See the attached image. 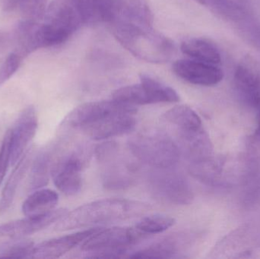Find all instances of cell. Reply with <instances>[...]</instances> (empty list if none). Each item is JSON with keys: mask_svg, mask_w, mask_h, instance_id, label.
<instances>
[{"mask_svg": "<svg viewBox=\"0 0 260 259\" xmlns=\"http://www.w3.org/2000/svg\"><path fill=\"white\" fill-rule=\"evenodd\" d=\"M151 206L145 202L126 199H104L81 205L59 219L56 231H68L86 227L129 220L146 214Z\"/></svg>", "mask_w": 260, "mask_h": 259, "instance_id": "1", "label": "cell"}, {"mask_svg": "<svg viewBox=\"0 0 260 259\" xmlns=\"http://www.w3.org/2000/svg\"><path fill=\"white\" fill-rule=\"evenodd\" d=\"M112 23L113 33L116 39L138 59L151 63L162 64L172 58L175 50L174 43L153 29L151 24L122 18Z\"/></svg>", "mask_w": 260, "mask_h": 259, "instance_id": "2", "label": "cell"}, {"mask_svg": "<svg viewBox=\"0 0 260 259\" xmlns=\"http://www.w3.org/2000/svg\"><path fill=\"white\" fill-rule=\"evenodd\" d=\"M132 155L154 169L173 168L180 161L178 144L165 132L156 129L142 131L129 140Z\"/></svg>", "mask_w": 260, "mask_h": 259, "instance_id": "3", "label": "cell"}, {"mask_svg": "<svg viewBox=\"0 0 260 259\" xmlns=\"http://www.w3.org/2000/svg\"><path fill=\"white\" fill-rule=\"evenodd\" d=\"M147 237L136 228H99L82 243L81 249L89 254L88 258H120Z\"/></svg>", "mask_w": 260, "mask_h": 259, "instance_id": "4", "label": "cell"}, {"mask_svg": "<svg viewBox=\"0 0 260 259\" xmlns=\"http://www.w3.org/2000/svg\"><path fill=\"white\" fill-rule=\"evenodd\" d=\"M148 187L156 199L171 205H189L193 199L187 179L172 168L155 169L148 176Z\"/></svg>", "mask_w": 260, "mask_h": 259, "instance_id": "5", "label": "cell"}, {"mask_svg": "<svg viewBox=\"0 0 260 259\" xmlns=\"http://www.w3.org/2000/svg\"><path fill=\"white\" fill-rule=\"evenodd\" d=\"M132 113L136 114L134 106L120 103L117 100H101L79 105L67 116L62 122L63 126L82 129L87 125L114 114Z\"/></svg>", "mask_w": 260, "mask_h": 259, "instance_id": "6", "label": "cell"}, {"mask_svg": "<svg viewBox=\"0 0 260 259\" xmlns=\"http://www.w3.org/2000/svg\"><path fill=\"white\" fill-rule=\"evenodd\" d=\"M84 156L73 152L59 160L51 169L53 183L67 196H75L82 190Z\"/></svg>", "mask_w": 260, "mask_h": 259, "instance_id": "7", "label": "cell"}, {"mask_svg": "<svg viewBox=\"0 0 260 259\" xmlns=\"http://www.w3.org/2000/svg\"><path fill=\"white\" fill-rule=\"evenodd\" d=\"M118 145L113 146L102 153L98 161L105 164L103 183L109 190H121L132 185L134 181L136 169L133 164L118 159Z\"/></svg>", "mask_w": 260, "mask_h": 259, "instance_id": "8", "label": "cell"}, {"mask_svg": "<svg viewBox=\"0 0 260 259\" xmlns=\"http://www.w3.org/2000/svg\"><path fill=\"white\" fill-rule=\"evenodd\" d=\"M67 213L65 208L53 209L41 215L25 217L0 225V239L18 240L32 235L56 223Z\"/></svg>", "mask_w": 260, "mask_h": 259, "instance_id": "9", "label": "cell"}, {"mask_svg": "<svg viewBox=\"0 0 260 259\" xmlns=\"http://www.w3.org/2000/svg\"><path fill=\"white\" fill-rule=\"evenodd\" d=\"M38 121L36 110L27 106L20 114L13 129H11V164L16 165L30 141L36 135Z\"/></svg>", "mask_w": 260, "mask_h": 259, "instance_id": "10", "label": "cell"}, {"mask_svg": "<svg viewBox=\"0 0 260 259\" xmlns=\"http://www.w3.org/2000/svg\"><path fill=\"white\" fill-rule=\"evenodd\" d=\"M173 71L180 79L192 85L213 86L224 78L222 70L212 64L194 59H179L173 65Z\"/></svg>", "mask_w": 260, "mask_h": 259, "instance_id": "11", "label": "cell"}, {"mask_svg": "<svg viewBox=\"0 0 260 259\" xmlns=\"http://www.w3.org/2000/svg\"><path fill=\"white\" fill-rule=\"evenodd\" d=\"M134 114L123 113L108 116L87 125L81 129L87 136L96 141L126 135L134 130L136 127V120Z\"/></svg>", "mask_w": 260, "mask_h": 259, "instance_id": "12", "label": "cell"}, {"mask_svg": "<svg viewBox=\"0 0 260 259\" xmlns=\"http://www.w3.org/2000/svg\"><path fill=\"white\" fill-rule=\"evenodd\" d=\"M235 85L240 97L249 106H260V69L250 59H244L235 70Z\"/></svg>", "mask_w": 260, "mask_h": 259, "instance_id": "13", "label": "cell"}, {"mask_svg": "<svg viewBox=\"0 0 260 259\" xmlns=\"http://www.w3.org/2000/svg\"><path fill=\"white\" fill-rule=\"evenodd\" d=\"M99 228L79 231L62 237H56L35 245L33 258H58L82 244Z\"/></svg>", "mask_w": 260, "mask_h": 259, "instance_id": "14", "label": "cell"}, {"mask_svg": "<svg viewBox=\"0 0 260 259\" xmlns=\"http://www.w3.org/2000/svg\"><path fill=\"white\" fill-rule=\"evenodd\" d=\"M82 24L113 22L118 16L119 0H73Z\"/></svg>", "mask_w": 260, "mask_h": 259, "instance_id": "15", "label": "cell"}, {"mask_svg": "<svg viewBox=\"0 0 260 259\" xmlns=\"http://www.w3.org/2000/svg\"><path fill=\"white\" fill-rule=\"evenodd\" d=\"M114 100L132 105H148L158 103V97L152 84L145 76H140V83L122 87L114 91Z\"/></svg>", "mask_w": 260, "mask_h": 259, "instance_id": "16", "label": "cell"}, {"mask_svg": "<svg viewBox=\"0 0 260 259\" xmlns=\"http://www.w3.org/2000/svg\"><path fill=\"white\" fill-rule=\"evenodd\" d=\"M186 240L181 234L168 236L149 247L133 252L129 255L133 258H177L182 257V250Z\"/></svg>", "mask_w": 260, "mask_h": 259, "instance_id": "17", "label": "cell"}, {"mask_svg": "<svg viewBox=\"0 0 260 259\" xmlns=\"http://www.w3.org/2000/svg\"><path fill=\"white\" fill-rule=\"evenodd\" d=\"M32 161H33L32 152L28 151L17 163L16 167L8 179L2 193L1 199H0V215L6 212L12 205L16 195L18 185L22 180L27 170L30 168Z\"/></svg>", "mask_w": 260, "mask_h": 259, "instance_id": "18", "label": "cell"}, {"mask_svg": "<svg viewBox=\"0 0 260 259\" xmlns=\"http://www.w3.org/2000/svg\"><path fill=\"white\" fill-rule=\"evenodd\" d=\"M59 201L56 192L49 189H39L23 202L22 213L25 217L41 215L55 209Z\"/></svg>", "mask_w": 260, "mask_h": 259, "instance_id": "19", "label": "cell"}, {"mask_svg": "<svg viewBox=\"0 0 260 259\" xmlns=\"http://www.w3.org/2000/svg\"><path fill=\"white\" fill-rule=\"evenodd\" d=\"M165 121L177 128V132H192L203 129L201 119L189 106L178 105L164 114Z\"/></svg>", "mask_w": 260, "mask_h": 259, "instance_id": "20", "label": "cell"}, {"mask_svg": "<svg viewBox=\"0 0 260 259\" xmlns=\"http://www.w3.org/2000/svg\"><path fill=\"white\" fill-rule=\"evenodd\" d=\"M202 6L224 19L239 21L248 14V8L244 0H195Z\"/></svg>", "mask_w": 260, "mask_h": 259, "instance_id": "21", "label": "cell"}, {"mask_svg": "<svg viewBox=\"0 0 260 259\" xmlns=\"http://www.w3.org/2000/svg\"><path fill=\"white\" fill-rule=\"evenodd\" d=\"M181 51L194 60L206 63L217 65L221 61L218 49L211 43L199 38H192L182 43Z\"/></svg>", "mask_w": 260, "mask_h": 259, "instance_id": "22", "label": "cell"}, {"mask_svg": "<svg viewBox=\"0 0 260 259\" xmlns=\"http://www.w3.org/2000/svg\"><path fill=\"white\" fill-rule=\"evenodd\" d=\"M50 169V155L46 152L38 155L35 161H33L30 172L29 180V187L30 190H39L47 185L49 181Z\"/></svg>", "mask_w": 260, "mask_h": 259, "instance_id": "23", "label": "cell"}, {"mask_svg": "<svg viewBox=\"0 0 260 259\" xmlns=\"http://www.w3.org/2000/svg\"><path fill=\"white\" fill-rule=\"evenodd\" d=\"M175 219L169 216L154 214L141 219L136 228L146 235L160 234L175 225Z\"/></svg>", "mask_w": 260, "mask_h": 259, "instance_id": "24", "label": "cell"}, {"mask_svg": "<svg viewBox=\"0 0 260 259\" xmlns=\"http://www.w3.org/2000/svg\"><path fill=\"white\" fill-rule=\"evenodd\" d=\"M35 246L29 240H13L0 246V258H33Z\"/></svg>", "mask_w": 260, "mask_h": 259, "instance_id": "25", "label": "cell"}, {"mask_svg": "<svg viewBox=\"0 0 260 259\" xmlns=\"http://www.w3.org/2000/svg\"><path fill=\"white\" fill-rule=\"evenodd\" d=\"M21 64V56L10 53L0 67V86L6 83L16 72Z\"/></svg>", "mask_w": 260, "mask_h": 259, "instance_id": "26", "label": "cell"}, {"mask_svg": "<svg viewBox=\"0 0 260 259\" xmlns=\"http://www.w3.org/2000/svg\"><path fill=\"white\" fill-rule=\"evenodd\" d=\"M9 164H11V129L5 134L0 147V185L3 182Z\"/></svg>", "mask_w": 260, "mask_h": 259, "instance_id": "27", "label": "cell"}, {"mask_svg": "<svg viewBox=\"0 0 260 259\" xmlns=\"http://www.w3.org/2000/svg\"><path fill=\"white\" fill-rule=\"evenodd\" d=\"M247 254L248 255L247 257H250V258H260V247L253 249Z\"/></svg>", "mask_w": 260, "mask_h": 259, "instance_id": "28", "label": "cell"}, {"mask_svg": "<svg viewBox=\"0 0 260 259\" xmlns=\"http://www.w3.org/2000/svg\"><path fill=\"white\" fill-rule=\"evenodd\" d=\"M259 117H258V126L256 129V132H255V137L260 141V106H259Z\"/></svg>", "mask_w": 260, "mask_h": 259, "instance_id": "29", "label": "cell"}]
</instances>
